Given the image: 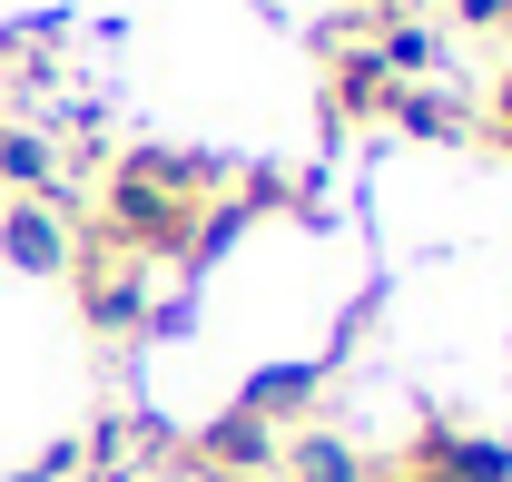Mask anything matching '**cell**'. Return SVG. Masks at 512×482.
I'll list each match as a JSON object with an SVG mask.
<instances>
[{
  "instance_id": "6da1fadb",
  "label": "cell",
  "mask_w": 512,
  "mask_h": 482,
  "mask_svg": "<svg viewBox=\"0 0 512 482\" xmlns=\"http://www.w3.org/2000/svg\"><path fill=\"white\" fill-rule=\"evenodd\" d=\"M69 286H79V315L109 345H138L158 325V266L128 256V246H109V237H89V227H69Z\"/></svg>"
},
{
  "instance_id": "7a4b0ae2",
  "label": "cell",
  "mask_w": 512,
  "mask_h": 482,
  "mask_svg": "<svg viewBox=\"0 0 512 482\" xmlns=\"http://www.w3.org/2000/svg\"><path fill=\"white\" fill-rule=\"evenodd\" d=\"M394 109V69L365 40H325V128H365Z\"/></svg>"
},
{
  "instance_id": "3957f363",
  "label": "cell",
  "mask_w": 512,
  "mask_h": 482,
  "mask_svg": "<svg viewBox=\"0 0 512 482\" xmlns=\"http://www.w3.org/2000/svg\"><path fill=\"white\" fill-rule=\"evenodd\" d=\"M0 256L20 276H69V207L60 197H0Z\"/></svg>"
},
{
  "instance_id": "277c9868",
  "label": "cell",
  "mask_w": 512,
  "mask_h": 482,
  "mask_svg": "<svg viewBox=\"0 0 512 482\" xmlns=\"http://www.w3.org/2000/svg\"><path fill=\"white\" fill-rule=\"evenodd\" d=\"M453 20L483 30V40H512V0H453Z\"/></svg>"
},
{
  "instance_id": "5b68a950",
  "label": "cell",
  "mask_w": 512,
  "mask_h": 482,
  "mask_svg": "<svg viewBox=\"0 0 512 482\" xmlns=\"http://www.w3.org/2000/svg\"><path fill=\"white\" fill-rule=\"evenodd\" d=\"M493 148H503V158H512V128H503V138H493Z\"/></svg>"
}]
</instances>
